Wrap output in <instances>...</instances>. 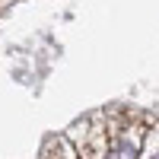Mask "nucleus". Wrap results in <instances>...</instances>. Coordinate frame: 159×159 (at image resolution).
Returning a JSON list of instances; mask_svg holds the SVG:
<instances>
[{
  "instance_id": "1",
  "label": "nucleus",
  "mask_w": 159,
  "mask_h": 159,
  "mask_svg": "<svg viewBox=\"0 0 159 159\" xmlns=\"http://www.w3.org/2000/svg\"><path fill=\"white\" fill-rule=\"evenodd\" d=\"M143 137H147V127H140V124L108 127V159H140Z\"/></svg>"
},
{
  "instance_id": "2",
  "label": "nucleus",
  "mask_w": 159,
  "mask_h": 159,
  "mask_svg": "<svg viewBox=\"0 0 159 159\" xmlns=\"http://www.w3.org/2000/svg\"><path fill=\"white\" fill-rule=\"evenodd\" d=\"M51 159H80V153H76V147L67 140V137H51V143H48V150H45Z\"/></svg>"
}]
</instances>
